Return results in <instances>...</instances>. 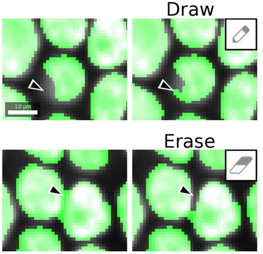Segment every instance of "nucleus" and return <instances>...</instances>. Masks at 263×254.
I'll list each match as a JSON object with an SVG mask.
<instances>
[{
	"instance_id": "7",
	"label": "nucleus",
	"mask_w": 263,
	"mask_h": 254,
	"mask_svg": "<svg viewBox=\"0 0 263 254\" xmlns=\"http://www.w3.org/2000/svg\"><path fill=\"white\" fill-rule=\"evenodd\" d=\"M70 160L81 170H100L108 163V150H70Z\"/></svg>"
},
{
	"instance_id": "11",
	"label": "nucleus",
	"mask_w": 263,
	"mask_h": 254,
	"mask_svg": "<svg viewBox=\"0 0 263 254\" xmlns=\"http://www.w3.org/2000/svg\"><path fill=\"white\" fill-rule=\"evenodd\" d=\"M179 120H204L200 116H194L193 114H185V115L180 117Z\"/></svg>"
},
{
	"instance_id": "1",
	"label": "nucleus",
	"mask_w": 263,
	"mask_h": 254,
	"mask_svg": "<svg viewBox=\"0 0 263 254\" xmlns=\"http://www.w3.org/2000/svg\"><path fill=\"white\" fill-rule=\"evenodd\" d=\"M192 192L191 179L184 169L158 164L146 179V197L152 209L165 220L190 218Z\"/></svg>"
},
{
	"instance_id": "10",
	"label": "nucleus",
	"mask_w": 263,
	"mask_h": 254,
	"mask_svg": "<svg viewBox=\"0 0 263 254\" xmlns=\"http://www.w3.org/2000/svg\"><path fill=\"white\" fill-rule=\"evenodd\" d=\"M28 154L34 155L44 163H58L64 156V150H26Z\"/></svg>"
},
{
	"instance_id": "8",
	"label": "nucleus",
	"mask_w": 263,
	"mask_h": 254,
	"mask_svg": "<svg viewBox=\"0 0 263 254\" xmlns=\"http://www.w3.org/2000/svg\"><path fill=\"white\" fill-rule=\"evenodd\" d=\"M200 161L212 170H224L226 151L224 150H200Z\"/></svg>"
},
{
	"instance_id": "3",
	"label": "nucleus",
	"mask_w": 263,
	"mask_h": 254,
	"mask_svg": "<svg viewBox=\"0 0 263 254\" xmlns=\"http://www.w3.org/2000/svg\"><path fill=\"white\" fill-rule=\"evenodd\" d=\"M257 77L248 72L230 80L221 94V119L251 121L257 109Z\"/></svg>"
},
{
	"instance_id": "9",
	"label": "nucleus",
	"mask_w": 263,
	"mask_h": 254,
	"mask_svg": "<svg viewBox=\"0 0 263 254\" xmlns=\"http://www.w3.org/2000/svg\"><path fill=\"white\" fill-rule=\"evenodd\" d=\"M158 154L168 158L173 164H187L194 157V150H156Z\"/></svg>"
},
{
	"instance_id": "6",
	"label": "nucleus",
	"mask_w": 263,
	"mask_h": 254,
	"mask_svg": "<svg viewBox=\"0 0 263 254\" xmlns=\"http://www.w3.org/2000/svg\"><path fill=\"white\" fill-rule=\"evenodd\" d=\"M133 120H161L164 112L155 97L134 84Z\"/></svg>"
},
{
	"instance_id": "4",
	"label": "nucleus",
	"mask_w": 263,
	"mask_h": 254,
	"mask_svg": "<svg viewBox=\"0 0 263 254\" xmlns=\"http://www.w3.org/2000/svg\"><path fill=\"white\" fill-rule=\"evenodd\" d=\"M126 79L117 74L103 79L91 96V120H120L125 110Z\"/></svg>"
},
{
	"instance_id": "5",
	"label": "nucleus",
	"mask_w": 263,
	"mask_h": 254,
	"mask_svg": "<svg viewBox=\"0 0 263 254\" xmlns=\"http://www.w3.org/2000/svg\"><path fill=\"white\" fill-rule=\"evenodd\" d=\"M178 73L185 84L182 91L174 93L186 103L206 98L216 86L215 70L210 65L195 70L180 69Z\"/></svg>"
},
{
	"instance_id": "2",
	"label": "nucleus",
	"mask_w": 263,
	"mask_h": 254,
	"mask_svg": "<svg viewBox=\"0 0 263 254\" xmlns=\"http://www.w3.org/2000/svg\"><path fill=\"white\" fill-rule=\"evenodd\" d=\"M222 28L224 65L231 69H244L257 59L256 19H228Z\"/></svg>"
}]
</instances>
